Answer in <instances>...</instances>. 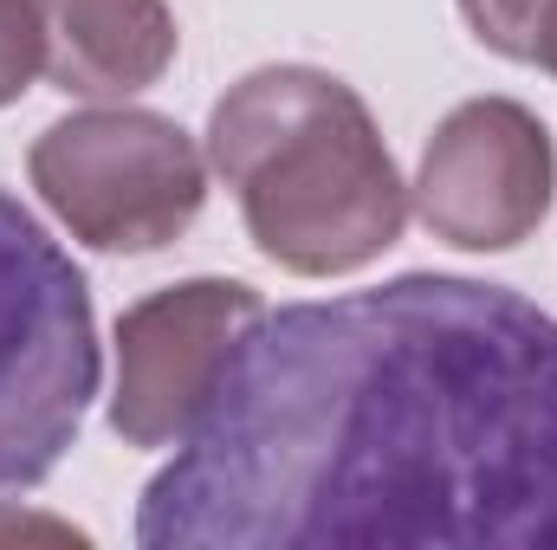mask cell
Listing matches in <instances>:
<instances>
[{
	"label": "cell",
	"instance_id": "7a4b0ae2",
	"mask_svg": "<svg viewBox=\"0 0 557 550\" xmlns=\"http://www.w3.org/2000/svg\"><path fill=\"white\" fill-rule=\"evenodd\" d=\"M208 162L253 247L298 278L363 273L403 240L409 182L370 104L318 65L247 72L208 117Z\"/></svg>",
	"mask_w": 557,
	"mask_h": 550
},
{
	"label": "cell",
	"instance_id": "ba28073f",
	"mask_svg": "<svg viewBox=\"0 0 557 550\" xmlns=\"http://www.w3.org/2000/svg\"><path fill=\"white\" fill-rule=\"evenodd\" d=\"M460 13L499 59L557 72V0H460Z\"/></svg>",
	"mask_w": 557,
	"mask_h": 550
},
{
	"label": "cell",
	"instance_id": "3957f363",
	"mask_svg": "<svg viewBox=\"0 0 557 550\" xmlns=\"http://www.w3.org/2000/svg\"><path fill=\"white\" fill-rule=\"evenodd\" d=\"M104 357L72 253L0 195V505L46 486L72 453Z\"/></svg>",
	"mask_w": 557,
	"mask_h": 550
},
{
	"label": "cell",
	"instance_id": "5b68a950",
	"mask_svg": "<svg viewBox=\"0 0 557 550\" xmlns=\"http://www.w3.org/2000/svg\"><path fill=\"white\" fill-rule=\"evenodd\" d=\"M267 317L240 278H182L117 317V396L111 427L131 447H175L214 402L234 350Z\"/></svg>",
	"mask_w": 557,
	"mask_h": 550
},
{
	"label": "cell",
	"instance_id": "52a82bcc",
	"mask_svg": "<svg viewBox=\"0 0 557 550\" xmlns=\"http://www.w3.org/2000/svg\"><path fill=\"white\" fill-rule=\"evenodd\" d=\"M46 78L65 98H137L175 65L169 0H33Z\"/></svg>",
	"mask_w": 557,
	"mask_h": 550
},
{
	"label": "cell",
	"instance_id": "9c48e42d",
	"mask_svg": "<svg viewBox=\"0 0 557 550\" xmlns=\"http://www.w3.org/2000/svg\"><path fill=\"white\" fill-rule=\"evenodd\" d=\"M39 72H46L39 7L33 0H0V104H13Z\"/></svg>",
	"mask_w": 557,
	"mask_h": 550
},
{
	"label": "cell",
	"instance_id": "8992f818",
	"mask_svg": "<svg viewBox=\"0 0 557 550\" xmlns=\"http://www.w3.org/2000/svg\"><path fill=\"white\" fill-rule=\"evenodd\" d=\"M552 130L512 98H473L428 137L416 175V214L460 253H506L552 214Z\"/></svg>",
	"mask_w": 557,
	"mask_h": 550
},
{
	"label": "cell",
	"instance_id": "277c9868",
	"mask_svg": "<svg viewBox=\"0 0 557 550\" xmlns=\"http://www.w3.org/2000/svg\"><path fill=\"white\" fill-rule=\"evenodd\" d=\"M26 175L39 201L98 253H162L208 201V155L175 117L156 111H78L39 130Z\"/></svg>",
	"mask_w": 557,
	"mask_h": 550
},
{
	"label": "cell",
	"instance_id": "6da1fadb",
	"mask_svg": "<svg viewBox=\"0 0 557 550\" xmlns=\"http://www.w3.org/2000/svg\"><path fill=\"white\" fill-rule=\"evenodd\" d=\"M143 550H557V317L409 273L267 311L143 486Z\"/></svg>",
	"mask_w": 557,
	"mask_h": 550
}]
</instances>
